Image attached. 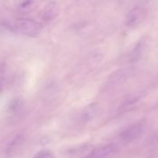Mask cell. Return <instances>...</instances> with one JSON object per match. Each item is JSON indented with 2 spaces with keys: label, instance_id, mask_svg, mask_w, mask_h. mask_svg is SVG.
Wrapping results in <instances>:
<instances>
[{
  "label": "cell",
  "instance_id": "cell-5",
  "mask_svg": "<svg viewBox=\"0 0 158 158\" xmlns=\"http://www.w3.org/2000/svg\"><path fill=\"white\" fill-rule=\"evenodd\" d=\"M99 113V106L97 103H90L84 108L81 113L80 118L83 121L89 122L94 120Z\"/></svg>",
  "mask_w": 158,
  "mask_h": 158
},
{
  "label": "cell",
  "instance_id": "cell-4",
  "mask_svg": "<svg viewBox=\"0 0 158 158\" xmlns=\"http://www.w3.org/2000/svg\"><path fill=\"white\" fill-rule=\"evenodd\" d=\"M144 10L140 7H136L131 9L126 18V23L129 26H135L141 22L144 17Z\"/></svg>",
  "mask_w": 158,
  "mask_h": 158
},
{
  "label": "cell",
  "instance_id": "cell-3",
  "mask_svg": "<svg viewBox=\"0 0 158 158\" xmlns=\"http://www.w3.org/2000/svg\"><path fill=\"white\" fill-rule=\"evenodd\" d=\"M119 148L115 144H106L94 150L91 158H113L118 154Z\"/></svg>",
  "mask_w": 158,
  "mask_h": 158
},
{
  "label": "cell",
  "instance_id": "cell-9",
  "mask_svg": "<svg viewBox=\"0 0 158 158\" xmlns=\"http://www.w3.org/2000/svg\"><path fill=\"white\" fill-rule=\"evenodd\" d=\"M32 4H33L32 2H23L21 5H20V8L23 9H29V8L32 6Z\"/></svg>",
  "mask_w": 158,
  "mask_h": 158
},
{
  "label": "cell",
  "instance_id": "cell-8",
  "mask_svg": "<svg viewBox=\"0 0 158 158\" xmlns=\"http://www.w3.org/2000/svg\"><path fill=\"white\" fill-rule=\"evenodd\" d=\"M139 97L137 95H131L130 97H128L125 100V104L126 106H128V105L133 104V103H136V102L138 100Z\"/></svg>",
  "mask_w": 158,
  "mask_h": 158
},
{
  "label": "cell",
  "instance_id": "cell-6",
  "mask_svg": "<svg viewBox=\"0 0 158 158\" xmlns=\"http://www.w3.org/2000/svg\"><path fill=\"white\" fill-rule=\"evenodd\" d=\"M59 13L58 6L56 2L48 3L43 11V19L46 21L54 19Z\"/></svg>",
  "mask_w": 158,
  "mask_h": 158
},
{
  "label": "cell",
  "instance_id": "cell-1",
  "mask_svg": "<svg viewBox=\"0 0 158 158\" xmlns=\"http://www.w3.org/2000/svg\"><path fill=\"white\" fill-rule=\"evenodd\" d=\"M8 26L15 32L30 37L39 35L43 29L40 23L30 19H18Z\"/></svg>",
  "mask_w": 158,
  "mask_h": 158
},
{
  "label": "cell",
  "instance_id": "cell-10",
  "mask_svg": "<svg viewBox=\"0 0 158 158\" xmlns=\"http://www.w3.org/2000/svg\"><path fill=\"white\" fill-rule=\"evenodd\" d=\"M2 81L0 80V90L2 89Z\"/></svg>",
  "mask_w": 158,
  "mask_h": 158
},
{
  "label": "cell",
  "instance_id": "cell-7",
  "mask_svg": "<svg viewBox=\"0 0 158 158\" xmlns=\"http://www.w3.org/2000/svg\"><path fill=\"white\" fill-rule=\"evenodd\" d=\"M34 158H55V157L51 151L43 150V151H40V152L37 153Z\"/></svg>",
  "mask_w": 158,
  "mask_h": 158
},
{
  "label": "cell",
  "instance_id": "cell-2",
  "mask_svg": "<svg viewBox=\"0 0 158 158\" xmlns=\"http://www.w3.org/2000/svg\"><path fill=\"white\" fill-rule=\"evenodd\" d=\"M143 131H144V127L142 123H135L125 129L120 134V137L123 141L126 143H131L134 140H137L143 134Z\"/></svg>",
  "mask_w": 158,
  "mask_h": 158
}]
</instances>
